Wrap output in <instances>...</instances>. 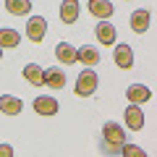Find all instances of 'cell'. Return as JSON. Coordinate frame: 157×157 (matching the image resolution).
Here are the masks:
<instances>
[{"mask_svg":"<svg viewBox=\"0 0 157 157\" xmlns=\"http://www.w3.org/2000/svg\"><path fill=\"white\" fill-rule=\"evenodd\" d=\"M24 78H26L32 86L45 84V68L39 66V63H26V66H24Z\"/></svg>","mask_w":157,"mask_h":157,"instance_id":"9c48e42d","label":"cell"},{"mask_svg":"<svg viewBox=\"0 0 157 157\" xmlns=\"http://www.w3.org/2000/svg\"><path fill=\"white\" fill-rule=\"evenodd\" d=\"M78 0H63L60 3V21H66V24H73L78 18Z\"/></svg>","mask_w":157,"mask_h":157,"instance_id":"4fadbf2b","label":"cell"},{"mask_svg":"<svg viewBox=\"0 0 157 157\" xmlns=\"http://www.w3.org/2000/svg\"><path fill=\"white\" fill-rule=\"evenodd\" d=\"M24 110V102L13 94H3L0 97V113H6V115H18Z\"/></svg>","mask_w":157,"mask_h":157,"instance_id":"8fae6325","label":"cell"},{"mask_svg":"<svg viewBox=\"0 0 157 157\" xmlns=\"http://www.w3.org/2000/svg\"><path fill=\"white\" fill-rule=\"evenodd\" d=\"M123 141H126V131H123V126H118L115 121H107V123L102 126V152L118 155Z\"/></svg>","mask_w":157,"mask_h":157,"instance_id":"6da1fadb","label":"cell"},{"mask_svg":"<svg viewBox=\"0 0 157 157\" xmlns=\"http://www.w3.org/2000/svg\"><path fill=\"white\" fill-rule=\"evenodd\" d=\"M76 63H84V66H94V63H100V50L97 47H78L76 50Z\"/></svg>","mask_w":157,"mask_h":157,"instance_id":"7c38bea8","label":"cell"},{"mask_svg":"<svg viewBox=\"0 0 157 157\" xmlns=\"http://www.w3.org/2000/svg\"><path fill=\"white\" fill-rule=\"evenodd\" d=\"M34 113H39V115H55L58 100L55 97H34Z\"/></svg>","mask_w":157,"mask_h":157,"instance_id":"30bf717a","label":"cell"},{"mask_svg":"<svg viewBox=\"0 0 157 157\" xmlns=\"http://www.w3.org/2000/svg\"><path fill=\"white\" fill-rule=\"evenodd\" d=\"M6 11L11 16H29L32 13V0H6Z\"/></svg>","mask_w":157,"mask_h":157,"instance_id":"2e32d148","label":"cell"},{"mask_svg":"<svg viewBox=\"0 0 157 157\" xmlns=\"http://www.w3.org/2000/svg\"><path fill=\"white\" fill-rule=\"evenodd\" d=\"M86 6H89V13H92V16L102 18V21H105V18H110L113 13H115V8H113L110 0H89Z\"/></svg>","mask_w":157,"mask_h":157,"instance_id":"52a82bcc","label":"cell"},{"mask_svg":"<svg viewBox=\"0 0 157 157\" xmlns=\"http://www.w3.org/2000/svg\"><path fill=\"white\" fill-rule=\"evenodd\" d=\"M126 97H128V102H134V105H144V102H149L152 89L147 84H131L128 89H126Z\"/></svg>","mask_w":157,"mask_h":157,"instance_id":"277c9868","label":"cell"},{"mask_svg":"<svg viewBox=\"0 0 157 157\" xmlns=\"http://www.w3.org/2000/svg\"><path fill=\"white\" fill-rule=\"evenodd\" d=\"M55 58H58L60 63H76V47H73L71 42H58Z\"/></svg>","mask_w":157,"mask_h":157,"instance_id":"e0dca14e","label":"cell"},{"mask_svg":"<svg viewBox=\"0 0 157 157\" xmlns=\"http://www.w3.org/2000/svg\"><path fill=\"white\" fill-rule=\"evenodd\" d=\"M0 157H13V147L11 144H0Z\"/></svg>","mask_w":157,"mask_h":157,"instance_id":"ffe728a7","label":"cell"},{"mask_svg":"<svg viewBox=\"0 0 157 157\" xmlns=\"http://www.w3.org/2000/svg\"><path fill=\"white\" fill-rule=\"evenodd\" d=\"M118 155H123V157H147V152L141 149V147H136V144H121V152Z\"/></svg>","mask_w":157,"mask_h":157,"instance_id":"d6986e66","label":"cell"},{"mask_svg":"<svg viewBox=\"0 0 157 157\" xmlns=\"http://www.w3.org/2000/svg\"><path fill=\"white\" fill-rule=\"evenodd\" d=\"M21 42V34L16 29H0V47H16Z\"/></svg>","mask_w":157,"mask_h":157,"instance_id":"ac0fdd59","label":"cell"},{"mask_svg":"<svg viewBox=\"0 0 157 157\" xmlns=\"http://www.w3.org/2000/svg\"><path fill=\"white\" fill-rule=\"evenodd\" d=\"M128 26L134 29L136 34H144L147 29H149V11H144V8L134 11V13H131V18H128Z\"/></svg>","mask_w":157,"mask_h":157,"instance_id":"ba28073f","label":"cell"},{"mask_svg":"<svg viewBox=\"0 0 157 157\" xmlns=\"http://www.w3.org/2000/svg\"><path fill=\"white\" fill-rule=\"evenodd\" d=\"M115 26L110 21H100L97 24V39H100L102 45H115Z\"/></svg>","mask_w":157,"mask_h":157,"instance_id":"5bb4252c","label":"cell"},{"mask_svg":"<svg viewBox=\"0 0 157 157\" xmlns=\"http://www.w3.org/2000/svg\"><path fill=\"white\" fill-rule=\"evenodd\" d=\"M113 58H115V66L123 68V71H128L134 66V50H131V45H115Z\"/></svg>","mask_w":157,"mask_h":157,"instance_id":"5b68a950","label":"cell"},{"mask_svg":"<svg viewBox=\"0 0 157 157\" xmlns=\"http://www.w3.org/2000/svg\"><path fill=\"white\" fill-rule=\"evenodd\" d=\"M126 126H128L131 131H141L144 128V113H141V107L134 105V102L126 107Z\"/></svg>","mask_w":157,"mask_h":157,"instance_id":"8992f818","label":"cell"},{"mask_svg":"<svg viewBox=\"0 0 157 157\" xmlns=\"http://www.w3.org/2000/svg\"><path fill=\"white\" fill-rule=\"evenodd\" d=\"M97 84H100V76H97V71L92 66H86L84 71L78 73V78H76V94L78 97H89V94H94L97 92Z\"/></svg>","mask_w":157,"mask_h":157,"instance_id":"7a4b0ae2","label":"cell"},{"mask_svg":"<svg viewBox=\"0 0 157 157\" xmlns=\"http://www.w3.org/2000/svg\"><path fill=\"white\" fill-rule=\"evenodd\" d=\"M45 34H47V18L45 16H32L26 21V37L32 42H42Z\"/></svg>","mask_w":157,"mask_h":157,"instance_id":"3957f363","label":"cell"},{"mask_svg":"<svg viewBox=\"0 0 157 157\" xmlns=\"http://www.w3.org/2000/svg\"><path fill=\"white\" fill-rule=\"evenodd\" d=\"M45 84L52 86V89H63L66 86V73H63V68H47L45 71Z\"/></svg>","mask_w":157,"mask_h":157,"instance_id":"9a60e30c","label":"cell"},{"mask_svg":"<svg viewBox=\"0 0 157 157\" xmlns=\"http://www.w3.org/2000/svg\"><path fill=\"white\" fill-rule=\"evenodd\" d=\"M0 58H3V47H0Z\"/></svg>","mask_w":157,"mask_h":157,"instance_id":"44dd1931","label":"cell"}]
</instances>
